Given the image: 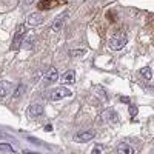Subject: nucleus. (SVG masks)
Returning a JSON list of instances; mask_svg holds the SVG:
<instances>
[{
    "label": "nucleus",
    "instance_id": "nucleus-1",
    "mask_svg": "<svg viewBox=\"0 0 154 154\" xmlns=\"http://www.w3.org/2000/svg\"><path fill=\"white\" fill-rule=\"evenodd\" d=\"M128 42V35L126 32L120 31V32H116L109 40H108V46L109 49H114V51H120Z\"/></svg>",
    "mask_w": 154,
    "mask_h": 154
},
{
    "label": "nucleus",
    "instance_id": "nucleus-2",
    "mask_svg": "<svg viewBox=\"0 0 154 154\" xmlns=\"http://www.w3.org/2000/svg\"><path fill=\"white\" fill-rule=\"evenodd\" d=\"M25 34H26V26H25V25H19L17 31H16V34H14V38H12L11 49L17 51V49L22 46V43H23V40H25Z\"/></svg>",
    "mask_w": 154,
    "mask_h": 154
},
{
    "label": "nucleus",
    "instance_id": "nucleus-3",
    "mask_svg": "<svg viewBox=\"0 0 154 154\" xmlns=\"http://www.w3.org/2000/svg\"><path fill=\"white\" fill-rule=\"evenodd\" d=\"M100 119L102 122H105V123H116L117 122V112H116L112 108H106L103 112L100 114Z\"/></svg>",
    "mask_w": 154,
    "mask_h": 154
},
{
    "label": "nucleus",
    "instance_id": "nucleus-4",
    "mask_svg": "<svg viewBox=\"0 0 154 154\" xmlns=\"http://www.w3.org/2000/svg\"><path fill=\"white\" fill-rule=\"evenodd\" d=\"M68 96H71V91L69 89H66V88H56V89H53V93H51V100H54V102H57V100H60V99H63V97H68Z\"/></svg>",
    "mask_w": 154,
    "mask_h": 154
},
{
    "label": "nucleus",
    "instance_id": "nucleus-5",
    "mask_svg": "<svg viewBox=\"0 0 154 154\" xmlns=\"http://www.w3.org/2000/svg\"><path fill=\"white\" fill-rule=\"evenodd\" d=\"M60 3H62V0H40V2L37 3V8L40 9V11H45V9L56 8Z\"/></svg>",
    "mask_w": 154,
    "mask_h": 154
},
{
    "label": "nucleus",
    "instance_id": "nucleus-6",
    "mask_svg": "<svg viewBox=\"0 0 154 154\" xmlns=\"http://www.w3.org/2000/svg\"><path fill=\"white\" fill-rule=\"evenodd\" d=\"M94 137V133L93 131H83V133H79L74 136V142L77 143H85V142H89Z\"/></svg>",
    "mask_w": 154,
    "mask_h": 154
},
{
    "label": "nucleus",
    "instance_id": "nucleus-7",
    "mask_svg": "<svg viewBox=\"0 0 154 154\" xmlns=\"http://www.w3.org/2000/svg\"><path fill=\"white\" fill-rule=\"evenodd\" d=\"M65 19H66V12H63V14L57 16V17L53 20V23H51V29H53L54 32L60 31L62 26H63V23H65Z\"/></svg>",
    "mask_w": 154,
    "mask_h": 154
},
{
    "label": "nucleus",
    "instance_id": "nucleus-8",
    "mask_svg": "<svg viewBox=\"0 0 154 154\" xmlns=\"http://www.w3.org/2000/svg\"><path fill=\"white\" fill-rule=\"evenodd\" d=\"M45 20V17L40 14V12H35V14H31L28 17V25H31V26H38V25H42Z\"/></svg>",
    "mask_w": 154,
    "mask_h": 154
},
{
    "label": "nucleus",
    "instance_id": "nucleus-9",
    "mask_svg": "<svg viewBox=\"0 0 154 154\" xmlns=\"http://www.w3.org/2000/svg\"><path fill=\"white\" fill-rule=\"evenodd\" d=\"M45 80H46L48 83H54L56 80H59V71H57L54 66H51L49 71L45 74Z\"/></svg>",
    "mask_w": 154,
    "mask_h": 154
},
{
    "label": "nucleus",
    "instance_id": "nucleus-10",
    "mask_svg": "<svg viewBox=\"0 0 154 154\" xmlns=\"http://www.w3.org/2000/svg\"><path fill=\"white\" fill-rule=\"evenodd\" d=\"M28 114L31 116V117H40V116L43 114V106L42 105H31L28 108Z\"/></svg>",
    "mask_w": 154,
    "mask_h": 154
},
{
    "label": "nucleus",
    "instance_id": "nucleus-11",
    "mask_svg": "<svg viewBox=\"0 0 154 154\" xmlns=\"http://www.w3.org/2000/svg\"><path fill=\"white\" fill-rule=\"evenodd\" d=\"M116 152H119V154H134L136 149L133 146H130L128 143H119L117 148H116Z\"/></svg>",
    "mask_w": 154,
    "mask_h": 154
},
{
    "label": "nucleus",
    "instance_id": "nucleus-12",
    "mask_svg": "<svg viewBox=\"0 0 154 154\" xmlns=\"http://www.w3.org/2000/svg\"><path fill=\"white\" fill-rule=\"evenodd\" d=\"M75 82V71L68 69L65 74H62V83H74Z\"/></svg>",
    "mask_w": 154,
    "mask_h": 154
},
{
    "label": "nucleus",
    "instance_id": "nucleus-13",
    "mask_svg": "<svg viewBox=\"0 0 154 154\" xmlns=\"http://www.w3.org/2000/svg\"><path fill=\"white\" fill-rule=\"evenodd\" d=\"M11 91H12V86H11L8 82H5V80L0 82V99L6 97V96H8Z\"/></svg>",
    "mask_w": 154,
    "mask_h": 154
},
{
    "label": "nucleus",
    "instance_id": "nucleus-14",
    "mask_svg": "<svg viewBox=\"0 0 154 154\" xmlns=\"http://www.w3.org/2000/svg\"><path fill=\"white\" fill-rule=\"evenodd\" d=\"M25 91H26V86H25L23 83H19V85L16 86V89L12 91V97H14V99H20V97L25 94Z\"/></svg>",
    "mask_w": 154,
    "mask_h": 154
},
{
    "label": "nucleus",
    "instance_id": "nucleus-15",
    "mask_svg": "<svg viewBox=\"0 0 154 154\" xmlns=\"http://www.w3.org/2000/svg\"><path fill=\"white\" fill-rule=\"evenodd\" d=\"M140 74H142V77H145V79H151V68L149 66H145L140 69Z\"/></svg>",
    "mask_w": 154,
    "mask_h": 154
},
{
    "label": "nucleus",
    "instance_id": "nucleus-16",
    "mask_svg": "<svg viewBox=\"0 0 154 154\" xmlns=\"http://www.w3.org/2000/svg\"><path fill=\"white\" fill-rule=\"evenodd\" d=\"M103 145H102V143H99V145H96L93 149H91V154H97V152H103Z\"/></svg>",
    "mask_w": 154,
    "mask_h": 154
},
{
    "label": "nucleus",
    "instance_id": "nucleus-17",
    "mask_svg": "<svg viewBox=\"0 0 154 154\" xmlns=\"http://www.w3.org/2000/svg\"><path fill=\"white\" fill-rule=\"evenodd\" d=\"M0 151H6V152H14V148L11 145H0Z\"/></svg>",
    "mask_w": 154,
    "mask_h": 154
},
{
    "label": "nucleus",
    "instance_id": "nucleus-18",
    "mask_svg": "<svg viewBox=\"0 0 154 154\" xmlns=\"http://www.w3.org/2000/svg\"><path fill=\"white\" fill-rule=\"evenodd\" d=\"M96 93H97V94H102V97H103V100H106V94H105V91H103V88H102V86L96 88Z\"/></svg>",
    "mask_w": 154,
    "mask_h": 154
},
{
    "label": "nucleus",
    "instance_id": "nucleus-19",
    "mask_svg": "<svg viewBox=\"0 0 154 154\" xmlns=\"http://www.w3.org/2000/svg\"><path fill=\"white\" fill-rule=\"evenodd\" d=\"M136 114H137V106H134V105H130V116H131V117H134Z\"/></svg>",
    "mask_w": 154,
    "mask_h": 154
},
{
    "label": "nucleus",
    "instance_id": "nucleus-20",
    "mask_svg": "<svg viewBox=\"0 0 154 154\" xmlns=\"http://www.w3.org/2000/svg\"><path fill=\"white\" fill-rule=\"evenodd\" d=\"M85 53L83 49H80V51H71V56H82Z\"/></svg>",
    "mask_w": 154,
    "mask_h": 154
},
{
    "label": "nucleus",
    "instance_id": "nucleus-21",
    "mask_svg": "<svg viewBox=\"0 0 154 154\" xmlns=\"http://www.w3.org/2000/svg\"><path fill=\"white\" fill-rule=\"evenodd\" d=\"M120 102H125V103H130V99H128V97H120Z\"/></svg>",
    "mask_w": 154,
    "mask_h": 154
},
{
    "label": "nucleus",
    "instance_id": "nucleus-22",
    "mask_svg": "<svg viewBox=\"0 0 154 154\" xmlns=\"http://www.w3.org/2000/svg\"><path fill=\"white\" fill-rule=\"evenodd\" d=\"M45 131H53V126H51V125H46V126H45Z\"/></svg>",
    "mask_w": 154,
    "mask_h": 154
},
{
    "label": "nucleus",
    "instance_id": "nucleus-23",
    "mask_svg": "<svg viewBox=\"0 0 154 154\" xmlns=\"http://www.w3.org/2000/svg\"><path fill=\"white\" fill-rule=\"evenodd\" d=\"M6 137H8V136H6L5 133H2V131H0V139H6Z\"/></svg>",
    "mask_w": 154,
    "mask_h": 154
},
{
    "label": "nucleus",
    "instance_id": "nucleus-24",
    "mask_svg": "<svg viewBox=\"0 0 154 154\" xmlns=\"http://www.w3.org/2000/svg\"><path fill=\"white\" fill-rule=\"evenodd\" d=\"M35 2V0H25V3H26V5H31V3H34Z\"/></svg>",
    "mask_w": 154,
    "mask_h": 154
}]
</instances>
